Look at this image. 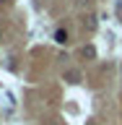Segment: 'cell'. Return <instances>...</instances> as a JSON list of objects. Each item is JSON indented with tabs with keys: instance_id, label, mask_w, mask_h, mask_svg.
I'll list each match as a JSON object with an SVG mask.
<instances>
[{
	"instance_id": "6da1fadb",
	"label": "cell",
	"mask_w": 122,
	"mask_h": 125,
	"mask_svg": "<svg viewBox=\"0 0 122 125\" xmlns=\"http://www.w3.org/2000/svg\"><path fill=\"white\" fill-rule=\"evenodd\" d=\"M65 81L68 83H81V70H65Z\"/></svg>"
},
{
	"instance_id": "7a4b0ae2",
	"label": "cell",
	"mask_w": 122,
	"mask_h": 125,
	"mask_svg": "<svg viewBox=\"0 0 122 125\" xmlns=\"http://www.w3.org/2000/svg\"><path fill=\"white\" fill-rule=\"evenodd\" d=\"M81 55H83L86 60H94V57H96V47H94V44H83V50H81Z\"/></svg>"
},
{
	"instance_id": "3957f363",
	"label": "cell",
	"mask_w": 122,
	"mask_h": 125,
	"mask_svg": "<svg viewBox=\"0 0 122 125\" xmlns=\"http://www.w3.org/2000/svg\"><path fill=\"white\" fill-rule=\"evenodd\" d=\"M83 26H86V31H94V29H96V16L88 13V16L83 18Z\"/></svg>"
},
{
	"instance_id": "277c9868",
	"label": "cell",
	"mask_w": 122,
	"mask_h": 125,
	"mask_svg": "<svg viewBox=\"0 0 122 125\" xmlns=\"http://www.w3.org/2000/svg\"><path fill=\"white\" fill-rule=\"evenodd\" d=\"M55 42H57V44H65V42H68V31L57 29V31H55Z\"/></svg>"
},
{
	"instance_id": "5b68a950",
	"label": "cell",
	"mask_w": 122,
	"mask_h": 125,
	"mask_svg": "<svg viewBox=\"0 0 122 125\" xmlns=\"http://www.w3.org/2000/svg\"><path fill=\"white\" fill-rule=\"evenodd\" d=\"M75 5H81V8H88V5H91V0H75Z\"/></svg>"
},
{
	"instance_id": "8992f818",
	"label": "cell",
	"mask_w": 122,
	"mask_h": 125,
	"mask_svg": "<svg viewBox=\"0 0 122 125\" xmlns=\"http://www.w3.org/2000/svg\"><path fill=\"white\" fill-rule=\"evenodd\" d=\"M120 23H122V18H120Z\"/></svg>"
},
{
	"instance_id": "52a82bcc",
	"label": "cell",
	"mask_w": 122,
	"mask_h": 125,
	"mask_svg": "<svg viewBox=\"0 0 122 125\" xmlns=\"http://www.w3.org/2000/svg\"><path fill=\"white\" fill-rule=\"evenodd\" d=\"M0 3H3V0H0Z\"/></svg>"
}]
</instances>
